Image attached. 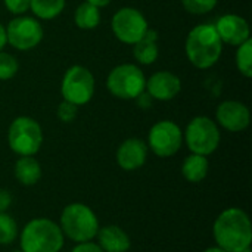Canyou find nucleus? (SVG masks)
I'll return each mask as SVG.
<instances>
[{"label":"nucleus","instance_id":"nucleus-1","mask_svg":"<svg viewBox=\"0 0 252 252\" xmlns=\"http://www.w3.org/2000/svg\"><path fill=\"white\" fill-rule=\"evenodd\" d=\"M213 233L219 248L226 252H241L251 247V220L241 208L224 210L217 217Z\"/></svg>","mask_w":252,"mask_h":252},{"label":"nucleus","instance_id":"nucleus-2","mask_svg":"<svg viewBox=\"0 0 252 252\" xmlns=\"http://www.w3.org/2000/svg\"><path fill=\"white\" fill-rule=\"evenodd\" d=\"M223 41L211 24H201L190 30L186 40V55L189 62L199 68H211L221 55Z\"/></svg>","mask_w":252,"mask_h":252},{"label":"nucleus","instance_id":"nucleus-3","mask_svg":"<svg viewBox=\"0 0 252 252\" xmlns=\"http://www.w3.org/2000/svg\"><path fill=\"white\" fill-rule=\"evenodd\" d=\"M63 247L61 227L49 219H34L21 233L22 252H59Z\"/></svg>","mask_w":252,"mask_h":252},{"label":"nucleus","instance_id":"nucleus-4","mask_svg":"<svg viewBox=\"0 0 252 252\" xmlns=\"http://www.w3.org/2000/svg\"><path fill=\"white\" fill-rule=\"evenodd\" d=\"M59 227L71 241L83 244L96 238L99 232V221L90 207L74 202L63 208Z\"/></svg>","mask_w":252,"mask_h":252},{"label":"nucleus","instance_id":"nucleus-5","mask_svg":"<svg viewBox=\"0 0 252 252\" xmlns=\"http://www.w3.org/2000/svg\"><path fill=\"white\" fill-rule=\"evenodd\" d=\"M10 149L21 157H32L43 143V131L40 124L30 117H19L12 121L7 133Z\"/></svg>","mask_w":252,"mask_h":252},{"label":"nucleus","instance_id":"nucleus-6","mask_svg":"<svg viewBox=\"0 0 252 252\" xmlns=\"http://www.w3.org/2000/svg\"><path fill=\"white\" fill-rule=\"evenodd\" d=\"M108 90L120 99H136L146 89V78L143 71L133 63H123L115 66L106 80Z\"/></svg>","mask_w":252,"mask_h":252},{"label":"nucleus","instance_id":"nucleus-7","mask_svg":"<svg viewBox=\"0 0 252 252\" xmlns=\"http://www.w3.org/2000/svg\"><path fill=\"white\" fill-rule=\"evenodd\" d=\"M185 139L192 154L208 157L220 145V130L211 118L196 117L188 124Z\"/></svg>","mask_w":252,"mask_h":252},{"label":"nucleus","instance_id":"nucleus-8","mask_svg":"<svg viewBox=\"0 0 252 252\" xmlns=\"http://www.w3.org/2000/svg\"><path fill=\"white\" fill-rule=\"evenodd\" d=\"M61 92L63 100H68L77 106L86 105L93 97L94 78L87 68L81 65H74L65 72Z\"/></svg>","mask_w":252,"mask_h":252},{"label":"nucleus","instance_id":"nucleus-9","mask_svg":"<svg viewBox=\"0 0 252 252\" xmlns=\"http://www.w3.org/2000/svg\"><path fill=\"white\" fill-rule=\"evenodd\" d=\"M112 31L120 41L134 44L148 31V21L137 9L123 7L112 18Z\"/></svg>","mask_w":252,"mask_h":252},{"label":"nucleus","instance_id":"nucleus-10","mask_svg":"<svg viewBox=\"0 0 252 252\" xmlns=\"http://www.w3.org/2000/svg\"><path fill=\"white\" fill-rule=\"evenodd\" d=\"M149 148L161 158L173 157L179 152L183 142L180 127L173 121H159L149 131Z\"/></svg>","mask_w":252,"mask_h":252},{"label":"nucleus","instance_id":"nucleus-11","mask_svg":"<svg viewBox=\"0 0 252 252\" xmlns=\"http://www.w3.org/2000/svg\"><path fill=\"white\" fill-rule=\"evenodd\" d=\"M6 38L18 50L34 49L43 38V28L38 21L30 16H16L6 28Z\"/></svg>","mask_w":252,"mask_h":252},{"label":"nucleus","instance_id":"nucleus-12","mask_svg":"<svg viewBox=\"0 0 252 252\" xmlns=\"http://www.w3.org/2000/svg\"><path fill=\"white\" fill-rule=\"evenodd\" d=\"M216 115H217L219 124L223 128L233 131V133L244 131L250 126V121H251L250 109L238 100H226L220 103Z\"/></svg>","mask_w":252,"mask_h":252},{"label":"nucleus","instance_id":"nucleus-13","mask_svg":"<svg viewBox=\"0 0 252 252\" xmlns=\"http://www.w3.org/2000/svg\"><path fill=\"white\" fill-rule=\"evenodd\" d=\"M214 27L223 43L239 46L250 38V25L247 19H244L239 15H233V13L223 15L221 18H219Z\"/></svg>","mask_w":252,"mask_h":252},{"label":"nucleus","instance_id":"nucleus-14","mask_svg":"<svg viewBox=\"0 0 252 252\" xmlns=\"http://www.w3.org/2000/svg\"><path fill=\"white\" fill-rule=\"evenodd\" d=\"M146 89L152 99L171 100L180 93L182 81L170 71H158L146 81Z\"/></svg>","mask_w":252,"mask_h":252},{"label":"nucleus","instance_id":"nucleus-15","mask_svg":"<svg viewBox=\"0 0 252 252\" xmlns=\"http://www.w3.org/2000/svg\"><path fill=\"white\" fill-rule=\"evenodd\" d=\"M148 146L140 139H127L117 151V162L126 171L140 168L146 162Z\"/></svg>","mask_w":252,"mask_h":252},{"label":"nucleus","instance_id":"nucleus-16","mask_svg":"<svg viewBox=\"0 0 252 252\" xmlns=\"http://www.w3.org/2000/svg\"><path fill=\"white\" fill-rule=\"evenodd\" d=\"M96 236L103 252H127L131 247L128 235L118 226H105Z\"/></svg>","mask_w":252,"mask_h":252},{"label":"nucleus","instance_id":"nucleus-17","mask_svg":"<svg viewBox=\"0 0 252 252\" xmlns=\"http://www.w3.org/2000/svg\"><path fill=\"white\" fill-rule=\"evenodd\" d=\"M158 32L154 30H149L145 32V35L134 43V49H133V55L137 59V62L143 63V65H151L155 62V59L158 58Z\"/></svg>","mask_w":252,"mask_h":252},{"label":"nucleus","instance_id":"nucleus-18","mask_svg":"<svg viewBox=\"0 0 252 252\" xmlns=\"http://www.w3.org/2000/svg\"><path fill=\"white\" fill-rule=\"evenodd\" d=\"M15 177L24 186L35 185L41 177V167L32 157H21L15 164Z\"/></svg>","mask_w":252,"mask_h":252},{"label":"nucleus","instance_id":"nucleus-19","mask_svg":"<svg viewBox=\"0 0 252 252\" xmlns=\"http://www.w3.org/2000/svg\"><path fill=\"white\" fill-rule=\"evenodd\" d=\"M182 174L190 183L202 182L207 177V174H208V159H207V157L196 155V154L189 155L183 161Z\"/></svg>","mask_w":252,"mask_h":252},{"label":"nucleus","instance_id":"nucleus-20","mask_svg":"<svg viewBox=\"0 0 252 252\" xmlns=\"http://www.w3.org/2000/svg\"><path fill=\"white\" fill-rule=\"evenodd\" d=\"M75 24L81 30H93L100 22L99 7L93 6L92 3H81L75 10Z\"/></svg>","mask_w":252,"mask_h":252},{"label":"nucleus","instance_id":"nucleus-21","mask_svg":"<svg viewBox=\"0 0 252 252\" xmlns=\"http://www.w3.org/2000/svg\"><path fill=\"white\" fill-rule=\"evenodd\" d=\"M65 7V0H31L30 9L40 19H53Z\"/></svg>","mask_w":252,"mask_h":252},{"label":"nucleus","instance_id":"nucleus-22","mask_svg":"<svg viewBox=\"0 0 252 252\" xmlns=\"http://www.w3.org/2000/svg\"><path fill=\"white\" fill-rule=\"evenodd\" d=\"M236 66L242 75L247 78L252 77V40L248 38L242 44H239L236 52Z\"/></svg>","mask_w":252,"mask_h":252},{"label":"nucleus","instance_id":"nucleus-23","mask_svg":"<svg viewBox=\"0 0 252 252\" xmlns=\"http://www.w3.org/2000/svg\"><path fill=\"white\" fill-rule=\"evenodd\" d=\"M18 236L16 221L6 213H0V244H12Z\"/></svg>","mask_w":252,"mask_h":252},{"label":"nucleus","instance_id":"nucleus-24","mask_svg":"<svg viewBox=\"0 0 252 252\" xmlns=\"http://www.w3.org/2000/svg\"><path fill=\"white\" fill-rule=\"evenodd\" d=\"M18 72V61L6 52H0V80H10Z\"/></svg>","mask_w":252,"mask_h":252},{"label":"nucleus","instance_id":"nucleus-25","mask_svg":"<svg viewBox=\"0 0 252 252\" xmlns=\"http://www.w3.org/2000/svg\"><path fill=\"white\" fill-rule=\"evenodd\" d=\"M182 4L189 13L204 15L216 7L217 0H182Z\"/></svg>","mask_w":252,"mask_h":252},{"label":"nucleus","instance_id":"nucleus-26","mask_svg":"<svg viewBox=\"0 0 252 252\" xmlns=\"http://www.w3.org/2000/svg\"><path fill=\"white\" fill-rule=\"evenodd\" d=\"M58 117L63 123H71L77 117V105H74L68 100H63L58 106Z\"/></svg>","mask_w":252,"mask_h":252},{"label":"nucleus","instance_id":"nucleus-27","mask_svg":"<svg viewBox=\"0 0 252 252\" xmlns=\"http://www.w3.org/2000/svg\"><path fill=\"white\" fill-rule=\"evenodd\" d=\"M31 0H4L6 9L13 15H22L30 9Z\"/></svg>","mask_w":252,"mask_h":252},{"label":"nucleus","instance_id":"nucleus-28","mask_svg":"<svg viewBox=\"0 0 252 252\" xmlns=\"http://www.w3.org/2000/svg\"><path fill=\"white\" fill-rule=\"evenodd\" d=\"M71 252H103L102 248L96 244H92V242H83V244H78L74 250Z\"/></svg>","mask_w":252,"mask_h":252},{"label":"nucleus","instance_id":"nucleus-29","mask_svg":"<svg viewBox=\"0 0 252 252\" xmlns=\"http://www.w3.org/2000/svg\"><path fill=\"white\" fill-rule=\"evenodd\" d=\"M12 202V196L7 190L0 189V213H6V210L10 207Z\"/></svg>","mask_w":252,"mask_h":252},{"label":"nucleus","instance_id":"nucleus-30","mask_svg":"<svg viewBox=\"0 0 252 252\" xmlns=\"http://www.w3.org/2000/svg\"><path fill=\"white\" fill-rule=\"evenodd\" d=\"M137 102H139V106H142V108H149L151 106V100H152V97L149 96V93H140L137 97Z\"/></svg>","mask_w":252,"mask_h":252},{"label":"nucleus","instance_id":"nucleus-31","mask_svg":"<svg viewBox=\"0 0 252 252\" xmlns=\"http://www.w3.org/2000/svg\"><path fill=\"white\" fill-rule=\"evenodd\" d=\"M6 43H7V38H6V30H4V27L0 24V52H1V49L6 46Z\"/></svg>","mask_w":252,"mask_h":252},{"label":"nucleus","instance_id":"nucleus-32","mask_svg":"<svg viewBox=\"0 0 252 252\" xmlns=\"http://www.w3.org/2000/svg\"><path fill=\"white\" fill-rule=\"evenodd\" d=\"M87 3H92L93 6H96V7H103V6H106V4H109L112 0H86Z\"/></svg>","mask_w":252,"mask_h":252},{"label":"nucleus","instance_id":"nucleus-33","mask_svg":"<svg viewBox=\"0 0 252 252\" xmlns=\"http://www.w3.org/2000/svg\"><path fill=\"white\" fill-rule=\"evenodd\" d=\"M204 252H226L224 250H221V248H219V247H214V248H208L207 251Z\"/></svg>","mask_w":252,"mask_h":252},{"label":"nucleus","instance_id":"nucleus-34","mask_svg":"<svg viewBox=\"0 0 252 252\" xmlns=\"http://www.w3.org/2000/svg\"><path fill=\"white\" fill-rule=\"evenodd\" d=\"M241 252H251V250L248 248V250H244V251H241Z\"/></svg>","mask_w":252,"mask_h":252},{"label":"nucleus","instance_id":"nucleus-35","mask_svg":"<svg viewBox=\"0 0 252 252\" xmlns=\"http://www.w3.org/2000/svg\"><path fill=\"white\" fill-rule=\"evenodd\" d=\"M13 252H22V251H13Z\"/></svg>","mask_w":252,"mask_h":252}]
</instances>
